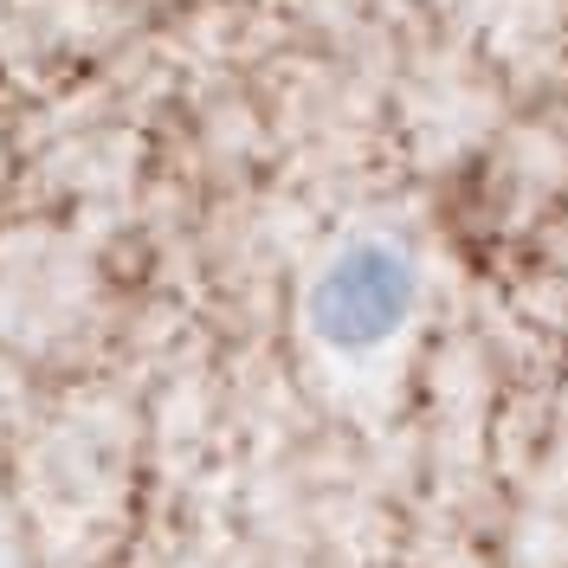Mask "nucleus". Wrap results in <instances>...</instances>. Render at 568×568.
Masks as SVG:
<instances>
[{"label": "nucleus", "mask_w": 568, "mask_h": 568, "mask_svg": "<svg viewBox=\"0 0 568 568\" xmlns=\"http://www.w3.org/2000/svg\"><path fill=\"white\" fill-rule=\"evenodd\" d=\"M420 304V272L394 240H343L304 297V323L329 355H375L407 329Z\"/></svg>", "instance_id": "1"}]
</instances>
